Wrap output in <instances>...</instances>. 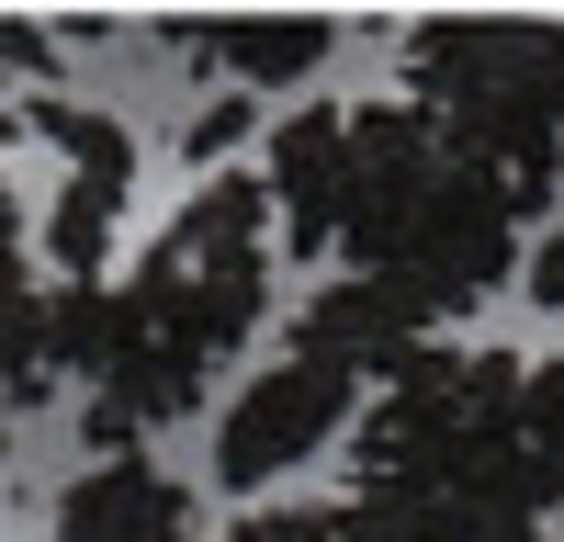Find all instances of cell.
<instances>
[{
	"label": "cell",
	"mask_w": 564,
	"mask_h": 542,
	"mask_svg": "<svg viewBox=\"0 0 564 542\" xmlns=\"http://www.w3.org/2000/svg\"><path fill=\"white\" fill-rule=\"evenodd\" d=\"M271 305V181L215 170L193 204H181L135 271L113 283V328H102V406H90V441L135 452V430L181 419L204 395V373L260 328Z\"/></svg>",
	"instance_id": "6da1fadb"
},
{
	"label": "cell",
	"mask_w": 564,
	"mask_h": 542,
	"mask_svg": "<svg viewBox=\"0 0 564 542\" xmlns=\"http://www.w3.org/2000/svg\"><path fill=\"white\" fill-rule=\"evenodd\" d=\"M508 238H520V193L441 113L417 102L350 113V204H339L350 271L417 294L430 316H475V294L508 271Z\"/></svg>",
	"instance_id": "7a4b0ae2"
},
{
	"label": "cell",
	"mask_w": 564,
	"mask_h": 542,
	"mask_svg": "<svg viewBox=\"0 0 564 542\" xmlns=\"http://www.w3.org/2000/svg\"><path fill=\"white\" fill-rule=\"evenodd\" d=\"M406 102L441 113L531 215L564 170V23H520V12L417 23L406 34Z\"/></svg>",
	"instance_id": "3957f363"
},
{
	"label": "cell",
	"mask_w": 564,
	"mask_h": 542,
	"mask_svg": "<svg viewBox=\"0 0 564 542\" xmlns=\"http://www.w3.org/2000/svg\"><path fill=\"white\" fill-rule=\"evenodd\" d=\"M350 406H361V361H339L327 339H294L271 361V373L238 384V406L215 419V475L226 486H271V475H294L305 452H327L350 430Z\"/></svg>",
	"instance_id": "277c9868"
},
{
	"label": "cell",
	"mask_w": 564,
	"mask_h": 542,
	"mask_svg": "<svg viewBox=\"0 0 564 542\" xmlns=\"http://www.w3.org/2000/svg\"><path fill=\"white\" fill-rule=\"evenodd\" d=\"M260 181H271V215L282 238H294V260L339 249V204H350V113L339 102H294L271 124L260 148Z\"/></svg>",
	"instance_id": "5b68a950"
},
{
	"label": "cell",
	"mask_w": 564,
	"mask_h": 542,
	"mask_svg": "<svg viewBox=\"0 0 564 542\" xmlns=\"http://www.w3.org/2000/svg\"><path fill=\"white\" fill-rule=\"evenodd\" d=\"M57 542H204L193 531V486L148 452H102L68 497H57Z\"/></svg>",
	"instance_id": "8992f818"
},
{
	"label": "cell",
	"mask_w": 564,
	"mask_h": 542,
	"mask_svg": "<svg viewBox=\"0 0 564 542\" xmlns=\"http://www.w3.org/2000/svg\"><path fill=\"white\" fill-rule=\"evenodd\" d=\"M204 57L249 90H294L327 57V23L316 12H226V23H204Z\"/></svg>",
	"instance_id": "52a82bcc"
},
{
	"label": "cell",
	"mask_w": 564,
	"mask_h": 542,
	"mask_svg": "<svg viewBox=\"0 0 564 542\" xmlns=\"http://www.w3.org/2000/svg\"><path fill=\"white\" fill-rule=\"evenodd\" d=\"M124 193H135V181H113V170H68L57 181V204H45V260H57V283H102Z\"/></svg>",
	"instance_id": "ba28073f"
},
{
	"label": "cell",
	"mask_w": 564,
	"mask_h": 542,
	"mask_svg": "<svg viewBox=\"0 0 564 542\" xmlns=\"http://www.w3.org/2000/svg\"><path fill=\"white\" fill-rule=\"evenodd\" d=\"M23 136L68 148V170H113V181H135V136H124V124H102V113H79V102H34V113H23Z\"/></svg>",
	"instance_id": "9c48e42d"
},
{
	"label": "cell",
	"mask_w": 564,
	"mask_h": 542,
	"mask_svg": "<svg viewBox=\"0 0 564 542\" xmlns=\"http://www.w3.org/2000/svg\"><path fill=\"white\" fill-rule=\"evenodd\" d=\"M226 542H395V531L350 497V509H260V520H238Z\"/></svg>",
	"instance_id": "30bf717a"
},
{
	"label": "cell",
	"mask_w": 564,
	"mask_h": 542,
	"mask_svg": "<svg viewBox=\"0 0 564 542\" xmlns=\"http://www.w3.org/2000/svg\"><path fill=\"white\" fill-rule=\"evenodd\" d=\"M520 419H531V464H542V497L564 509V361H531V395H520Z\"/></svg>",
	"instance_id": "8fae6325"
},
{
	"label": "cell",
	"mask_w": 564,
	"mask_h": 542,
	"mask_svg": "<svg viewBox=\"0 0 564 542\" xmlns=\"http://www.w3.org/2000/svg\"><path fill=\"white\" fill-rule=\"evenodd\" d=\"M238 136H249V102H215V113H193V124H181V159H226V148H238Z\"/></svg>",
	"instance_id": "7c38bea8"
},
{
	"label": "cell",
	"mask_w": 564,
	"mask_h": 542,
	"mask_svg": "<svg viewBox=\"0 0 564 542\" xmlns=\"http://www.w3.org/2000/svg\"><path fill=\"white\" fill-rule=\"evenodd\" d=\"M531 294H542V305H564V226L531 249Z\"/></svg>",
	"instance_id": "4fadbf2b"
}]
</instances>
